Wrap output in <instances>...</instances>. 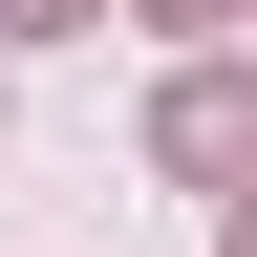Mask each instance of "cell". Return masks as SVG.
<instances>
[{
	"instance_id": "6da1fadb",
	"label": "cell",
	"mask_w": 257,
	"mask_h": 257,
	"mask_svg": "<svg viewBox=\"0 0 257 257\" xmlns=\"http://www.w3.org/2000/svg\"><path fill=\"white\" fill-rule=\"evenodd\" d=\"M150 150H172V172H214V193H236V172H257V64H193L172 107H150Z\"/></svg>"
},
{
	"instance_id": "7a4b0ae2",
	"label": "cell",
	"mask_w": 257,
	"mask_h": 257,
	"mask_svg": "<svg viewBox=\"0 0 257 257\" xmlns=\"http://www.w3.org/2000/svg\"><path fill=\"white\" fill-rule=\"evenodd\" d=\"M64 22H86V0H0V43H64Z\"/></svg>"
},
{
	"instance_id": "3957f363",
	"label": "cell",
	"mask_w": 257,
	"mask_h": 257,
	"mask_svg": "<svg viewBox=\"0 0 257 257\" xmlns=\"http://www.w3.org/2000/svg\"><path fill=\"white\" fill-rule=\"evenodd\" d=\"M150 22H236V0H150Z\"/></svg>"
},
{
	"instance_id": "277c9868",
	"label": "cell",
	"mask_w": 257,
	"mask_h": 257,
	"mask_svg": "<svg viewBox=\"0 0 257 257\" xmlns=\"http://www.w3.org/2000/svg\"><path fill=\"white\" fill-rule=\"evenodd\" d=\"M214 257H257V193H236V236H214Z\"/></svg>"
}]
</instances>
